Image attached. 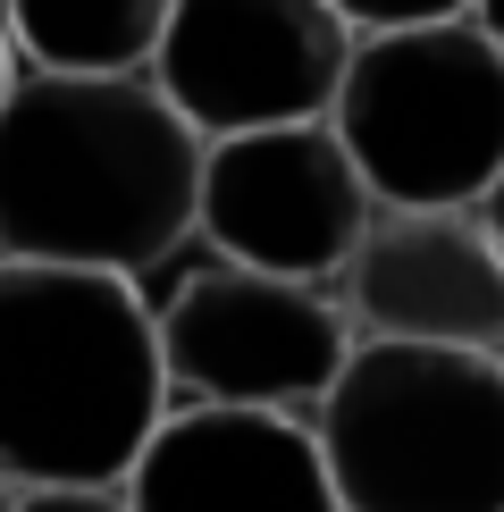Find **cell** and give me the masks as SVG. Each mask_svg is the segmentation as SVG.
Wrapping results in <instances>:
<instances>
[{
	"label": "cell",
	"instance_id": "cell-9",
	"mask_svg": "<svg viewBox=\"0 0 504 512\" xmlns=\"http://www.w3.org/2000/svg\"><path fill=\"white\" fill-rule=\"evenodd\" d=\"M126 512H336L303 420L168 403L118 479Z\"/></svg>",
	"mask_w": 504,
	"mask_h": 512
},
{
	"label": "cell",
	"instance_id": "cell-1",
	"mask_svg": "<svg viewBox=\"0 0 504 512\" xmlns=\"http://www.w3.org/2000/svg\"><path fill=\"white\" fill-rule=\"evenodd\" d=\"M202 143L152 76H9L0 93V261L143 286L194 244Z\"/></svg>",
	"mask_w": 504,
	"mask_h": 512
},
{
	"label": "cell",
	"instance_id": "cell-12",
	"mask_svg": "<svg viewBox=\"0 0 504 512\" xmlns=\"http://www.w3.org/2000/svg\"><path fill=\"white\" fill-rule=\"evenodd\" d=\"M17 512H126L118 487H17Z\"/></svg>",
	"mask_w": 504,
	"mask_h": 512
},
{
	"label": "cell",
	"instance_id": "cell-4",
	"mask_svg": "<svg viewBox=\"0 0 504 512\" xmlns=\"http://www.w3.org/2000/svg\"><path fill=\"white\" fill-rule=\"evenodd\" d=\"M328 135L370 210H496L504 177V42L488 17L353 34Z\"/></svg>",
	"mask_w": 504,
	"mask_h": 512
},
{
	"label": "cell",
	"instance_id": "cell-10",
	"mask_svg": "<svg viewBox=\"0 0 504 512\" xmlns=\"http://www.w3.org/2000/svg\"><path fill=\"white\" fill-rule=\"evenodd\" d=\"M168 0H0V42L26 76H143Z\"/></svg>",
	"mask_w": 504,
	"mask_h": 512
},
{
	"label": "cell",
	"instance_id": "cell-7",
	"mask_svg": "<svg viewBox=\"0 0 504 512\" xmlns=\"http://www.w3.org/2000/svg\"><path fill=\"white\" fill-rule=\"evenodd\" d=\"M362 227H370V194H362L353 160L336 152V135L320 118L202 143L194 244L219 269L286 277V286H328Z\"/></svg>",
	"mask_w": 504,
	"mask_h": 512
},
{
	"label": "cell",
	"instance_id": "cell-2",
	"mask_svg": "<svg viewBox=\"0 0 504 512\" xmlns=\"http://www.w3.org/2000/svg\"><path fill=\"white\" fill-rule=\"evenodd\" d=\"M160 412L168 387L143 286L0 261V479L118 487Z\"/></svg>",
	"mask_w": 504,
	"mask_h": 512
},
{
	"label": "cell",
	"instance_id": "cell-6",
	"mask_svg": "<svg viewBox=\"0 0 504 512\" xmlns=\"http://www.w3.org/2000/svg\"><path fill=\"white\" fill-rule=\"evenodd\" d=\"M353 34L328 0H168L152 93L194 126V143L328 118Z\"/></svg>",
	"mask_w": 504,
	"mask_h": 512
},
{
	"label": "cell",
	"instance_id": "cell-3",
	"mask_svg": "<svg viewBox=\"0 0 504 512\" xmlns=\"http://www.w3.org/2000/svg\"><path fill=\"white\" fill-rule=\"evenodd\" d=\"M303 429L336 512H504V353L353 345Z\"/></svg>",
	"mask_w": 504,
	"mask_h": 512
},
{
	"label": "cell",
	"instance_id": "cell-13",
	"mask_svg": "<svg viewBox=\"0 0 504 512\" xmlns=\"http://www.w3.org/2000/svg\"><path fill=\"white\" fill-rule=\"evenodd\" d=\"M9 76H17V59H9V42H0V93H9Z\"/></svg>",
	"mask_w": 504,
	"mask_h": 512
},
{
	"label": "cell",
	"instance_id": "cell-14",
	"mask_svg": "<svg viewBox=\"0 0 504 512\" xmlns=\"http://www.w3.org/2000/svg\"><path fill=\"white\" fill-rule=\"evenodd\" d=\"M0 512H17V487H9V479H0Z\"/></svg>",
	"mask_w": 504,
	"mask_h": 512
},
{
	"label": "cell",
	"instance_id": "cell-5",
	"mask_svg": "<svg viewBox=\"0 0 504 512\" xmlns=\"http://www.w3.org/2000/svg\"><path fill=\"white\" fill-rule=\"evenodd\" d=\"M152 311V353L168 403H219V412H278L311 420L336 361L353 353L328 286H286L252 269H194Z\"/></svg>",
	"mask_w": 504,
	"mask_h": 512
},
{
	"label": "cell",
	"instance_id": "cell-8",
	"mask_svg": "<svg viewBox=\"0 0 504 512\" xmlns=\"http://www.w3.org/2000/svg\"><path fill=\"white\" fill-rule=\"evenodd\" d=\"M328 303L353 345L504 353V252L488 210H370Z\"/></svg>",
	"mask_w": 504,
	"mask_h": 512
},
{
	"label": "cell",
	"instance_id": "cell-11",
	"mask_svg": "<svg viewBox=\"0 0 504 512\" xmlns=\"http://www.w3.org/2000/svg\"><path fill=\"white\" fill-rule=\"evenodd\" d=\"M328 17L345 34H404V26H446V17H488V0H328Z\"/></svg>",
	"mask_w": 504,
	"mask_h": 512
}]
</instances>
